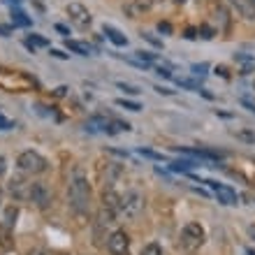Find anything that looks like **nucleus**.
Here are the masks:
<instances>
[{"mask_svg": "<svg viewBox=\"0 0 255 255\" xmlns=\"http://www.w3.org/2000/svg\"><path fill=\"white\" fill-rule=\"evenodd\" d=\"M155 74H160L162 79H172V70L167 65H158L155 67Z\"/></svg>", "mask_w": 255, "mask_h": 255, "instance_id": "28", "label": "nucleus"}, {"mask_svg": "<svg viewBox=\"0 0 255 255\" xmlns=\"http://www.w3.org/2000/svg\"><path fill=\"white\" fill-rule=\"evenodd\" d=\"M197 33L202 35V40H211V37H214V30H211L209 26H200L197 28Z\"/></svg>", "mask_w": 255, "mask_h": 255, "instance_id": "29", "label": "nucleus"}, {"mask_svg": "<svg viewBox=\"0 0 255 255\" xmlns=\"http://www.w3.org/2000/svg\"><path fill=\"white\" fill-rule=\"evenodd\" d=\"M51 56H56V58H67V54H63V51H58V49H51Z\"/></svg>", "mask_w": 255, "mask_h": 255, "instance_id": "40", "label": "nucleus"}, {"mask_svg": "<svg viewBox=\"0 0 255 255\" xmlns=\"http://www.w3.org/2000/svg\"><path fill=\"white\" fill-rule=\"evenodd\" d=\"M28 255H49V251L42 249V246H37V249H30V251H28Z\"/></svg>", "mask_w": 255, "mask_h": 255, "instance_id": "32", "label": "nucleus"}, {"mask_svg": "<svg viewBox=\"0 0 255 255\" xmlns=\"http://www.w3.org/2000/svg\"><path fill=\"white\" fill-rule=\"evenodd\" d=\"M65 47L72 51V54H79V56H91L93 54V47L86 44V42H77V40H65Z\"/></svg>", "mask_w": 255, "mask_h": 255, "instance_id": "16", "label": "nucleus"}, {"mask_svg": "<svg viewBox=\"0 0 255 255\" xmlns=\"http://www.w3.org/2000/svg\"><path fill=\"white\" fill-rule=\"evenodd\" d=\"M216 74H221L223 79H230V74H228V67H225V65H218V67H216Z\"/></svg>", "mask_w": 255, "mask_h": 255, "instance_id": "33", "label": "nucleus"}, {"mask_svg": "<svg viewBox=\"0 0 255 255\" xmlns=\"http://www.w3.org/2000/svg\"><path fill=\"white\" fill-rule=\"evenodd\" d=\"M207 239V232L202 228L200 223H186L181 230V237H179V244H181V249L186 253H195V251L202 249V244Z\"/></svg>", "mask_w": 255, "mask_h": 255, "instance_id": "3", "label": "nucleus"}, {"mask_svg": "<svg viewBox=\"0 0 255 255\" xmlns=\"http://www.w3.org/2000/svg\"><path fill=\"white\" fill-rule=\"evenodd\" d=\"M134 58H137V61H141V63H148V65H151V63H153L158 56L151 54V51H144V49H139V51H134Z\"/></svg>", "mask_w": 255, "mask_h": 255, "instance_id": "22", "label": "nucleus"}, {"mask_svg": "<svg viewBox=\"0 0 255 255\" xmlns=\"http://www.w3.org/2000/svg\"><path fill=\"white\" fill-rule=\"evenodd\" d=\"M207 63H200V65H193V72L195 74H207V72H204V70H207Z\"/></svg>", "mask_w": 255, "mask_h": 255, "instance_id": "34", "label": "nucleus"}, {"mask_svg": "<svg viewBox=\"0 0 255 255\" xmlns=\"http://www.w3.org/2000/svg\"><path fill=\"white\" fill-rule=\"evenodd\" d=\"M67 202L72 207L74 214H86L88 211V202H91V183L88 176L81 167H74L67 181Z\"/></svg>", "mask_w": 255, "mask_h": 255, "instance_id": "1", "label": "nucleus"}, {"mask_svg": "<svg viewBox=\"0 0 255 255\" xmlns=\"http://www.w3.org/2000/svg\"><path fill=\"white\" fill-rule=\"evenodd\" d=\"M5 172H7V160L2 158V155H0V176L5 174Z\"/></svg>", "mask_w": 255, "mask_h": 255, "instance_id": "38", "label": "nucleus"}, {"mask_svg": "<svg viewBox=\"0 0 255 255\" xmlns=\"http://www.w3.org/2000/svg\"><path fill=\"white\" fill-rule=\"evenodd\" d=\"M176 84L181 88H190V91H200V84L197 81H193V79H176Z\"/></svg>", "mask_w": 255, "mask_h": 255, "instance_id": "27", "label": "nucleus"}, {"mask_svg": "<svg viewBox=\"0 0 255 255\" xmlns=\"http://www.w3.org/2000/svg\"><path fill=\"white\" fill-rule=\"evenodd\" d=\"M197 93H200V95H204V98H207V100H214V95L209 93L207 88H200V91H197Z\"/></svg>", "mask_w": 255, "mask_h": 255, "instance_id": "39", "label": "nucleus"}, {"mask_svg": "<svg viewBox=\"0 0 255 255\" xmlns=\"http://www.w3.org/2000/svg\"><path fill=\"white\" fill-rule=\"evenodd\" d=\"M235 61H237V63H242V65H244V70H242L244 74H249V72H251V67L255 65V58H253V56H246V54H235Z\"/></svg>", "mask_w": 255, "mask_h": 255, "instance_id": "19", "label": "nucleus"}, {"mask_svg": "<svg viewBox=\"0 0 255 255\" xmlns=\"http://www.w3.org/2000/svg\"><path fill=\"white\" fill-rule=\"evenodd\" d=\"M230 7L235 9L237 16H242L244 21H255V2L253 0H228Z\"/></svg>", "mask_w": 255, "mask_h": 255, "instance_id": "10", "label": "nucleus"}, {"mask_svg": "<svg viewBox=\"0 0 255 255\" xmlns=\"http://www.w3.org/2000/svg\"><path fill=\"white\" fill-rule=\"evenodd\" d=\"M9 77V81L0 79V86L7 88L9 93H26L30 88L35 86V79L33 77H28L26 72H5Z\"/></svg>", "mask_w": 255, "mask_h": 255, "instance_id": "5", "label": "nucleus"}, {"mask_svg": "<svg viewBox=\"0 0 255 255\" xmlns=\"http://www.w3.org/2000/svg\"><path fill=\"white\" fill-rule=\"evenodd\" d=\"M0 202H2V188H0Z\"/></svg>", "mask_w": 255, "mask_h": 255, "instance_id": "46", "label": "nucleus"}, {"mask_svg": "<svg viewBox=\"0 0 255 255\" xmlns=\"http://www.w3.org/2000/svg\"><path fill=\"white\" fill-rule=\"evenodd\" d=\"M139 155H144V158H151V160H167V155H162V153H158V151H151V148H139L137 151Z\"/></svg>", "mask_w": 255, "mask_h": 255, "instance_id": "21", "label": "nucleus"}, {"mask_svg": "<svg viewBox=\"0 0 255 255\" xmlns=\"http://www.w3.org/2000/svg\"><path fill=\"white\" fill-rule=\"evenodd\" d=\"M54 95H56V98H63V95H67V86H58L54 91Z\"/></svg>", "mask_w": 255, "mask_h": 255, "instance_id": "36", "label": "nucleus"}, {"mask_svg": "<svg viewBox=\"0 0 255 255\" xmlns=\"http://www.w3.org/2000/svg\"><path fill=\"white\" fill-rule=\"evenodd\" d=\"M0 35H2V37H9V28H5V26H0Z\"/></svg>", "mask_w": 255, "mask_h": 255, "instance_id": "42", "label": "nucleus"}, {"mask_svg": "<svg viewBox=\"0 0 255 255\" xmlns=\"http://www.w3.org/2000/svg\"><path fill=\"white\" fill-rule=\"evenodd\" d=\"M5 2H9V5H12V7H16V5H19V2H21V0H5Z\"/></svg>", "mask_w": 255, "mask_h": 255, "instance_id": "43", "label": "nucleus"}, {"mask_svg": "<svg viewBox=\"0 0 255 255\" xmlns=\"http://www.w3.org/2000/svg\"><path fill=\"white\" fill-rule=\"evenodd\" d=\"M67 19L72 23L74 28H79V30H88L91 23H93V16L88 12V7H84L81 2H70L67 5Z\"/></svg>", "mask_w": 255, "mask_h": 255, "instance_id": "6", "label": "nucleus"}, {"mask_svg": "<svg viewBox=\"0 0 255 255\" xmlns=\"http://www.w3.org/2000/svg\"><path fill=\"white\" fill-rule=\"evenodd\" d=\"M153 7V0H132L130 5H126L123 7V12L130 16V19H137L139 14H144V12H148Z\"/></svg>", "mask_w": 255, "mask_h": 255, "instance_id": "12", "label": "nucleus"}, {"mask_svg": "<svg viewBox=\"0 0 255 255\" xmlns=\"http://www.w3.org/2000/svg\"><path fill=\"white\" fill-rule=\"evenodd\" d=\"M116 86L121 88L123 93H128V95H139V88L132 86V84H126V81H116Z\"/></svg>", "mask_w": 255, "mask_h": 255, "instance_id": "26", "label": "nucleus"}, {"mask_svg": "<svg viewBox=\"0 0 255 255\" xmlns=\"http://www.w3.org/2000/svg\"><path fill=\"white\" fill-rule=\"evenodd\" d=\"M14 246V239H12V228L0 223V251H9Z\"/></svg>", "mask_w": 255, "mask_h": 255, "instance_id": "17", "label": "nucleus"}, {"mask_svg": "<svg viewBox=\"0 0 255 255\" xmlns=\"http://www.w3.org/2000/svg\"><path fill=\"white\" fill-rule=\"evenodd\" d=\"M130 249V237L126 230H114L107 239V251L112 255H126Z\"/></svg>", "mask_w": 255, "mask_h": 255, "instance_id": "8", "label": "nucleus"}, {"mask_svg": "<svg viewBox=\"0 0 255 255\" xmlns=\"http://www.w3.org/2000/svg\"><path fill=\"white\" fill-rule=\"evenodd\" d=\"M56 255H67V253H56Z\"/></svg>", "mask_w": 255, "mask_h": 255, "instance_id": "47", "label": "nucleus"}, {"mask_svg": "<svg viewBox=\"0 0 255 255\" xmlns=\"http://www.w3.org/2000/svg\"><path fill=\"white\" fill-rule=\"evenodd\" d=\"M197 28H188V30H186V35H183V37H188V40H195V37H197Z\"/></svg>", "mask_w": 255, "mask_h": 255, "instance_id": "35", "label": "nucleus"}, {"mask_svg": "<svg viewBox=\"0 0 255 255\" xmlns=\"http://www.w3.org/2000/svg\"><path fill=\"white\" fill-rule=\"evenodd\" d=\"M174 2H176V5H183V2H186V0H174Z\"/></svg>", "mask_w": 255, "mask_h": 255, "instance_id": "44", "label": "nucleus"}, {"mask_svg": "<svg viewBox=\"0 0 255 255\" xmlns=\"http://www.w3.org/2000/svg\"><path fill=\"white\" fill-rule=\"evenodd\" d=\"M195 167H200V160H193V158H179V160L169 162V169L172 172H181V174H188Z\"/></svg>", "mask_w": 255, "mask_h": 255, "instance_id": "14", "label": "nucleus"}, {"mask_svg": "<svg viewBox=\"0 0 255 255\" xmlns=\"http://www.w3.org/2000/svg\"><path fill=\"white\" fill-rule=\"evenodd\" d=\"M12 21H14V26H23V28H28L30 23H33V21L28 19L26 14L21 12L19 7H12Z\"/></svg>", "mask_w": 255, "mask_h": 255, "instance_id": "18", "label": "nucleus"}, {"mask_svg": "<svg viewBox=\"0 0 255 255\" xmlns=\"http://www.w3.org/2000/svg\"><path fill=\"white\" fill-rule=\"evenodd\" d=\"M139 255H162V249H160V244H155V242H151V244H146L144 249H141V253Z\"/></svg>", "mask_w": 255, "mask_h": 255, "instance_id": "23", "label": "nucleus"}, {"mask_svg": "<svg viewBox=\"0 0 255 255\" xmlns=\"http://www.w3.org/2000/svg\"><path fill=\"white\" fill-rule=\"evenodd\" d=\"M123 176V165L107 162V176H105V188H114V183Z\"/></svg>", "mask_w": 255, "mask_h": 255, "instance_id": "13", "label": "nucleus"}, {"mask_svg": "<svg viewBox=\"0 0 255 255\" xmlns=\"http://www.w3.org/2000/svg\"><path fill=\"white\" fill-rule=\"evenodd\" d=\"M16 167L23 172V174H42L49 169V160L42 153L28 148V151H21L19 158H16Z\"/></svg>", "mask_w": 255, "mask_h": 255, "instance_id": "4", "label": "nucleus"}, {"mask_svg": "<svg viewBox=\"0 0 255 255\" xmlns=\"http://www.w3.org/2000/svg\"><path fill=\"white\" fill-rule=\"evenodd\" d=\"M56 30H58V33H63V35H70V33H67V28L61 26V23H56Z\"/></svg>", "mask_w": 255, "mask_h": 255, "instance_id": "41", "label": "nucleus"}, {"mask_svg": "<svg viewBox=\"0 0 255 255\" xmlns=\"http://www.w3.org/2000/svg\"><path fill=\"white\" fill-rule=\"evenodd\" d=\"M202 183H207L209 188L216 193V197H218V202L221 204H228V207H232V204H237L239 202V197H237V193L230 186H223V183H218V181H211V179H204Z\"/></svg>", "mask_w": 255, "mask_h": 255, "instance_id": "9", "label": "nucleus"}, {"mask_svg": "<svg viewBox=\"0 0 255 255\" xmlns=\"http://www.w3.org/2000/svg\"><path fill=\"white\" fill-rule=\"evenodd\" d=\"M116 105H119V107L130 109V112H139V109H141L139 102H130V100H126V98H119V100H116Z\"/></svg>", "mask_w": 255, "mask_h": 255, "instance_id": "24", "label": "nucleus"}, {"mask_svg": "<svg viewBox=\"0 0 255 255\" xmlns=\"http://www.w3.org/2000/svg\"><path fill=\"white\" fill-rule=\"evenodd\" d=\"M102 33L107 35V40H112L116 44V47H128V37L119 30V28H114V26H109V23H105L102 26Z\"/></svg>", "mask_w": 255, "mask_h": 255, "instance_id": "15", "label": "nucleus"}, {"mask_svg": "<svg viewBox=\"0 0 255 255\" xmlns=\"http://www.w3.org/2000/svg\"><path fill=\"white\" fill-rule=\"evenodd\" d=\"M16 216H19V209L16 207H9L5 211V225H9V228H12L14 223H16Z\"/></svg>", "mask_w": 255, "mask_h": 255, "instance_id": "25", "label": "nucleus"}, {"mask_svg": "<svg viewBox=\"0 0 255 255\" xmlns=\"http://www.w3.org/2000/svg\"><path fill=\"white\" fill-rule=\"evenodd\" d=\"M235 137L237 139H242V141H246V144H255V132L253 130H246V128L235 130Z\"/></svg>", "mask_w": 255, "mask_h": 255, "instance_id": "20", "label": "nucleus"}, {"mask_svg": "<svg viewBox=\"0 0 255 255\" xmlns=\"http://www.w3.org/2000/svg\"><path fill=\"white\" fill-rule=\"evenodd\" d=\"M155 93H160V95H172L174 91H169V88H162V86H155Z\"/></svg>", "mask_w": 255, "mask_h": 255, "instance_id": "37", "label": "nucleus"}, {"mask_svg": "<svg viewBox=\"0 0 255 255\" xmlns=\"http://www.w3.org/2000/svg\"><path fill=\"white\" fill-rule=\"evenodd\" d=\"M246 253H249V255H255V253H253V251H251V249H249V251H246Z\"/></svg>", "mask_w": 255, "mask_h": 255, "instance_id": "45", "label": "nucleus"}, {"mask_svg": "<svg viewBox=\"0 0 255 255\" xmlns=\"http://www.w3.org/2000/svg\"><path fill=\"white\" fill-rule=\"evenodd\" d=\"M253 88H255V79H253Z\"/></svg>", "mask_w": 255, "mask_h": 255, "instance_id": "48", "label": "nucleus"}, {"mask_svg": "<svg viewBox=\"0 0 255 255\" xmlns=\"http://www.w3.org/2000/svg\"><path fill=\"white\" fill-rule=\"evenodd\" d=\"M141 37H144V40H146V42H151L153 47H162V40H158V37H153V35H151V33H141Z\"/></svg>", "mask_w": 255, "mask_h": 255, "instance_id": "30", "label": "nucleus"}, {"mask_svg": "<svg viewBox=\"0 0 255 255\" xmlns=\"http://www.w3.org/2000/svg\"><path fill=\"white\" fill-rule=\"evenodd\" d=\"M158 33H162V35H172V26H169L167 21H160V23H158Z\"/></svg>", "mask_w": 255, "mask_h": 255, "instance_id": "31", "label": "nucleus"}, {"mask_svg": "<svg viewBox=\"0 0 255 255\" xmlns=\"http://www.w3.org/2000/svg\"><path fill=\"white\" fill-rule=\"evenodd\" d=\"M253 2H255V0H253Z\"/></svg>", "mask_w": 255, "mask_h": 255, "instance_id": "49", "label": "nucleus"}, {"mask_svg": "<svg viewBox=\"0 0 255 255\" xmlns=\"http://www.w3.org/2000/svg\"><path fill=\"white\" fill-rule=\"evenodd\" d=\"M28 200L33 202L37 209H49V207H51L54 195H51V190H49L47 183L33 181V186H30V197H28Z\"/></svg>", "mask_w": 255, "mask_h": 255, "instance_id": "7", "label": "nucleus"}, {"mask_svg": "<svg viewBox=\"0 0 255 255\" xmlns=\"http://www.w3.org/2000/svg\"><path fill=\"white\" fill-rule=\"evenodd\" d=\"M30 186L33 183L26 181L23 176H14L12 181H9V193H12L14 200H28L30 197Z\"/></svg>", "mask_w": 255, "mask_h": 255, "instance_id": "11", "label": "nucleus"}, {"mask_svg": "<svg viewBox=\"0 0 255 255\" xmlns=\"http://www.w3.org/2000/svg\"><path fill=\"white\" fill-rule=\"evenodd\" d=\"M144 204H146L144 195L137 188H130L121 195V204H119L116 216H119V218H137V216L144 211Z\"/></svg>", "mask_w": 255, "mask_h": 255, "instance_id": "2", "label": "nucleus"}]
</instances>
